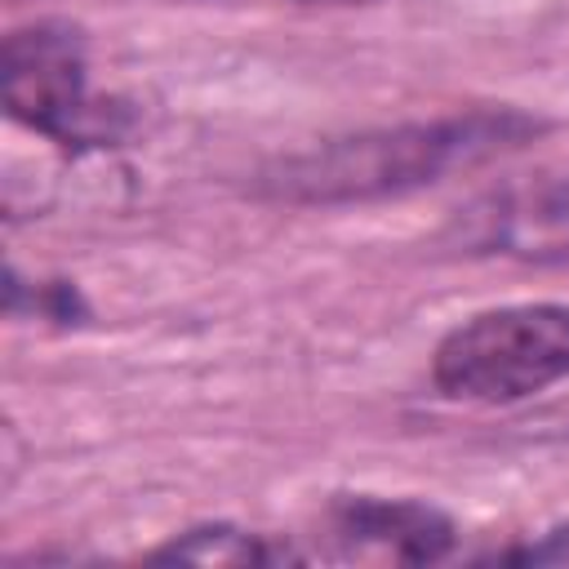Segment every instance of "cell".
Returning <instances> with one entry per match:
<instances>
[{
    "mask_svg": "<svg viewBox=\"0 0 569 569\" xmlns=\"http://www.w3.org/2000/svg\"><path fill=\"white\" fill-rule=\"evenodd\" d=\"M533 124L511 111H476L431 124H400L378 133H356L320 142L298 156H280L258 173V191L293 204H347L400 196L422 182H436L453 164L480 160L520 142Z\"/></svg>",
    "mask_w": 569,
    "mask_h": 569,
    "instance_id": "obj_1",
    "label": "cell"
},
{
    "mask_svg": "<svg viewBox=\"0 0 569 569\" xmlns=\"http://www.w3.org/2000/svg\"><path fill=\"white\" fill-rule=\"evenodd\" d=\"M569 373V307H498L458 325L436 351V382L453 400L511 405Z\"/></svg>",
    "mask_w": 569,
    "mask_h": 569,
    "instance_id": "obj_2",
    "label": "cell"
},
{
    "mask_svg": "<svg viewBox=\"0 0 569 569\" xmlns=\"http://www.w3.org/2000/svg\"><path fill=\"white\" fill-rule=\"evenodd\" d=\"M4 102L18 120L44 133H71V120L84 111V49L67 27H27L4 40L0 67Z\"/></svg>",
    "mask_w": 569,
    "mask_h": 569,
    "instance_id": "obj_3",
    "label": "cell"
},
{
    "mask_svg": "<svg viewBox=\"0 0 569 569\" xmlns=\"http://www.w3.org/2000/svg\"><path fill=\"white\" fill-rule=\"evenodd\" d=\"M480 244H498L502 253L529 258L569 253V182L498 200L493 213H480Z\"/></svg>",
    "mask_w": 569,
    "mask_h": 569,
    "instance_id": "obj_4",
    "label": "cell"
},
{
    "mask_svg": "<svg viewBox=\"0 0 569 569\" xmlns=\"http://www.w3.org/2000/svg\"><path fill=\"white\" fill-rule=\"evenodd\" d=\"M338 529H342L347 538L391 547V551L405 556V560H436V556L449 547V525H445L436 511L418 507V502L356 498V502L342 507Z\"/></svg>",
    "mask_w": 569,
    "mask_h": 569,
    "instance_id": "obj_5",
    "label": "cell"
},
{
    "mask_svg": "<svg viewBox=\"0 0 569 569\" xmlns=\"http://www.w3.org/2000/svg\"><path fill=\"white\" fill-rule=\"evenodd\" d=\"M164 560H218V565H253V560H267V551L236 533V529H196L187 533L182 542H173L169 551H160Z\"/></svg>",
    "mask_w": 569,
    "mask_h": 569,
    "instance_id": "obj_6",
    "label": "cell"
},
{
    "mask_svg": "<svg viewBox=\"0 0 569 569\" xmlns=\"http://www.w3.org/2000/svg\"><path fill=\"white\" fill-rule=\"evenodd\" d=\"M520 560H569V529H556L542 547L520 551Z\"/></svg>",
    "mask_w": 569,
    "mask_h": 569,
    "instance_id": "obj_7",
    "label": "cell"
}]
</instances>
